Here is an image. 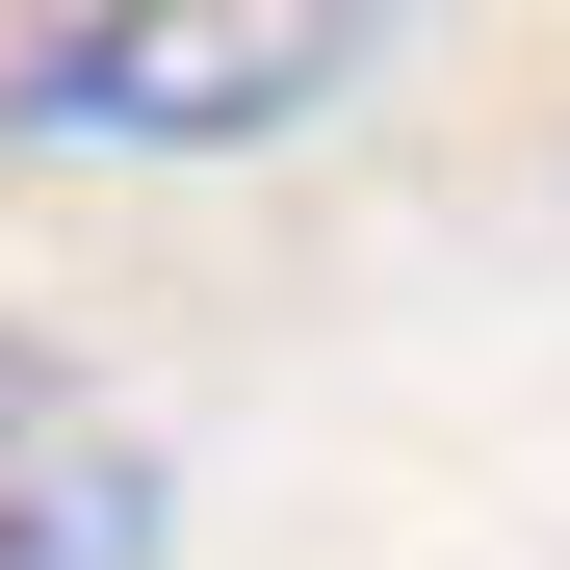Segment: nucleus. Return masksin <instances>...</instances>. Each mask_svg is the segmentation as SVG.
I'll use <instances>...</instances> for the list:
<instances>
[{
  "instance_id": "f03ea898",
  "label": "nucleus",
  "mask_w": 570,
  "mask_h": 570,
  "mask_svg": "<svg viewBox=\"0 0 570 570\" xmlns=\"http://www.w3.org/2000/svg\"><path fill=\"white\" fill-rule=\"evenodd\" d=\"M181 493H156V441L130 390H78L52 337H0V570H156Z\"/></svg>"
},
{
  "instance_id": "f257e3e1",
  "label": "nucleus",
  "mask_w": 570,
  "mask_h": 570,
  "mask_svg": "<svg viewBox=\"0 0 570 570\" xmlns=\"http://www.w3.org/2000/svg\"><path fill=\"white\" fill-rule=\"evenodd\" d=\"M390 0H0V130L52 156H259L312 130Z\"/></svg>"
}]
</instances>
